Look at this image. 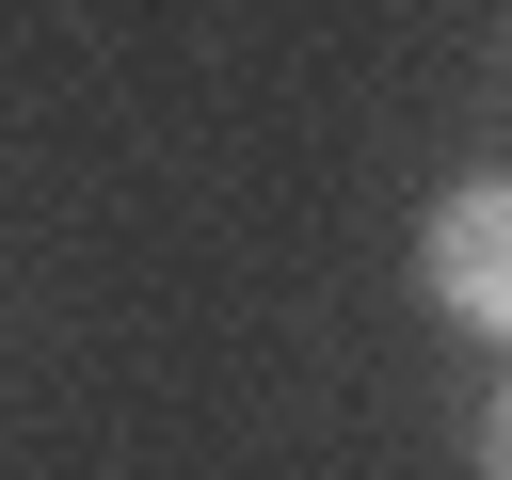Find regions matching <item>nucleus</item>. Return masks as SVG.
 <instances>
[{"label": "nucleus", "instance_id": "obj_2", "mask_svg": "<svg viewBox=\"0 0 512 480\" xmlns=\"http://www.w3.org/2000/svg\"><path fill=\"white\" fill-rule=\"evenodd\" d=\"M480 480H512V400H496V416H480Z\"/></svg>", "mask_w": 512, "mask_h": 480}, {"label": "nucleus", "instance_id": "obj_1", "mask_svg": "<svg viewBox=\"0 0 512 480\" xmlns=\"http://www.w3.org/2000/svg\"><path fill=\"white\" fill-rule=\"evenodd\" d=\"M416 288H432L464 336H512V176H464V192L416 224Z\"/></svg>", "mask_w": 512, "mask_h": 480}]
</instances>
